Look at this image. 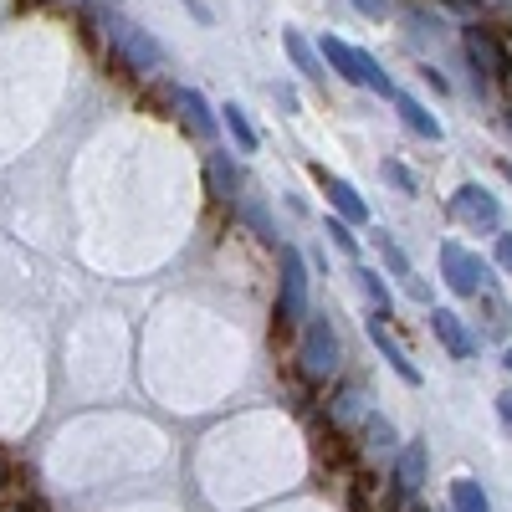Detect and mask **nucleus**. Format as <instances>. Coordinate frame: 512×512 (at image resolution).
Segmentation results:
<instances>
[{"label":"nucleus","instance_id":"obj_30","mask_svg":"<svg viewBox=\"0 0 512 512\" xmlns=\"http://www.w3.org/2000/svg\"><path fill=\"white\" fill-rule=\"evenodd\" d=\"M502 364H507V374H512V344H507V354H502Z\"/></svg>","mask_w":512,"mask_h":512},{"label":"nucleus","instance_id":"obj_23","mask_svg":"<svg viewBox=\"0 0 512 512\" xmlns=\"http://www.w3.org/2000/svg\"><path fill=\"white\" fill-rule=\"evenodd\" d=\"M359 410H364V395L354 390V384H344V390H338V405H333V415H338V420H354Z\"/></svg>","mask_w":512,"mask_h":512},{"label":"nucleus","instance_id":"obj_3","mask_svg":"<svg viewBox=\"0 0 512 512\" xmlns=\"http://www.w3.org/2000/svg\"><path fill=\"white\" fill-rule=\"evenodd\" d=\"M441 277H446V287H451L456 297H477V292H492V287H497L492 267L482 262V256H472L466 246H456V241L441 246Z\"/></svg>","mask_w":512,"mask_h":512},{"label":"nucleus","instance_id":"obj_31","mask_svg":"<svg viewBox=\"0 0 512 512\" xmlns=\"http://www.w3.org/2000/svg\"><path fill=\"white\" fill-rule=\"evenodd\" d=\"M502 175H507V180H512V164H502Z\"/></svg>","mask_w":512,"mask_h":512},{"label":"nucleus","instance_id":"obj_19","mask_svg":"<svg viewBox=\"0 0 512 512\" xmlns=\"http://www.w3.org/2000/svg\"><path fill=\"white\" fill-rule=\"evenodd\" d=\"M379 175H384V185H395L400 195H415V190H420V180H415V169H405L400 159H384V164H379Z\"/></svg>","mask_w":512,"mask_h":512},{"label":"nucleus","instance_id":"obj_16","mask_svg":"<svg viewBox=\"0 0 512 512\" xmlns=\"http://www.w3.org/2000/svg\"><path fill=\"white\" fill-rule=\"evenodd\" d=\"M282 47H287V57H292V67L297 72H303V77H323V62H318V52L308 47V41H303V31H282Z\"/></svg>","mask_w":512,"mask_h":512},{"label":"nucleus","instance_id":"obj_2","mask_svg":"<svg viewBox=\"0 0 512 512\" xmlns=\"http://www.w3.org/2000/svg\"><path fill=\"white\" fill-rule=\"evenodd\" d=\"M297 369L308 379H328L338 369V333L323 313H308L303 318V338H297Z\"/></svg>","mask_w":512,"mask_h":512},{"label":"nucleus","instance_id":"obj_9","mask_svg":"<svg viewBox=\"0 0 512 512\" xmlns=\"http://www.w3.org/2000/svg\"><path fill=\"white\" fill-rule=\"evenodd\" d=\"M318 185L328 190V200H333V210H338V221H344V226H369V205H364V195L349 180H333L328 169H318Z\"/></svg>","mask_w":512,"mask_h":512},{"label":"nucleus","instance_id":"obj_14","mask_svg":"<svg viewBox=\"0 0 512 512\" xmlns=\"http://www.w3.org/2000/svg\"><path fill=\"white\" fill-rule=\"evenodd\" d=\"M205 180H210V190H216L221 200H241V195H236V190H241V175H236L231 154H210V164H205Z\"/></svg>","mask_w":512,"mask_h":512},{"label":"nucleus","instance_id":"obj_13","mask_svg":"<svg viewBox=\"0 0 512 512\" xmlns=\"http://www.w3.org/2000/svg\"><path fill=\"white\" fill-rule=\"evenodd\" d=\"M395 113L405 118V128H410L415 139H441V123H436L431 113H425V103H420V98H410V93H395Z\"/></svg>","mask_w":512,"mask_h":512},{"label":"nucleus","instance_id":"obj_1","mask_svg":"<svg viewBox=\"0 0 512 512\" xmlns=\"http://www.w3.org/2000/svg\"><path fill=\"white\" fill-rule=\"evenodd\" d=\"M318 52H323V62H328L338 77L354 82V88H369V93H379V98H395V82H390V72H384L369 52L349 47V41H338V36H318Z\"/></svg>","mask_w":512,"mask_h":512},{"label":"nucleus","instance_id":"obj_26","mask_svg":"<svg viewBox=\"0 0 512 512\" xmlns=\"http://www.w3.org/2000/svg\"><path fill=\"white\" fill-rule=\"evenodd\" d=\"M497 415H502V425L512 431V390H502V395H497Z\"/></svg>","mask_w":512,"mask_h":512},{"label":"nucleus","instance_id":"obj_25","mask_svg":"<svg viewBox=\"0 0 512 512\" xmlns=\"http://www.w3.org/2000/svg\"><path fill=\"white\" fill-rule=\"evenodd\" d=\"M349 6H354L359 16H369V21H384V16H390V0H349Z\"/></svg>","mask_w":512,"mask_h":512},{"label":"nucleus","instance_id":"obj_29","mask_svg":"<svg viewBox=\"0 0 512 512\" xmlns=\"http://www.w3.org/2000/svg\"><path fill=\"white\" fill-rule=\"evenodd\" d=\"M405 287H410V297H420V303H425V297H431V287H425V282H420V277H410V282H405Z\"/></svg>","mask_w":512,"mask_h":512},{"label":"nucleus","instance_id":"obj_32","mask_svg":"<svg viewBox=\"0 0 512 512\" xmlns=\"http://www.w3.org/2000/svg\"><path fill=\"white\" fill-rule=\"evenodd\" d=\"M507 128H512V113H507Z\"/></svg>","mask_w":512,"mask_h":512},{"label":"nucleus","instance_id":"obj_11","mask_svg":"<svg viewBox=\"0 0 512 512\" xmlns=\"http://www.w3.org/2000/svg\"><path fill=\"white\" fill-rule=\"evenodd\" d=\"M369 344H374V349H379L384 359H390V369H395V374H400L405 384H420V369H415V364H410V354H405V349L395 344V333L384 328V318H369Z\"/></svg>","mask_w":512,"mask_h":512},{"label":"nucleus","instance_id":"obj_18","mask_svg":"<svg viewBox=\"0 0 512 512\" xmlns=\"http://www.w3.org/2000/svg\"><path fill=\"white\" fill-rule=\"evenodd\" d=\"M221 123L231 128V139H236L241 149H256V128H251V118H246V108H236V103H226V108H221Z\"/></svg>","mask_w":512,"mask_h":512},{"label":"nucleus","instance_id":"obj_21","mask_svg":"<svg viewBox=\"0 0 512 512\" xmlns=\"http://www.w3.org/2000/svg\"><path fill=\"white\" fill-rule=\"evenodd\" d=\"M364 436H369V451H395V446H400L395 431H390V420H379V415L364 420Z\"/></svg>","mask_w":512,"mask_h":512},{"label":"nucleus","instance_id":"obj_15","mask_svg":"<svg viewBox=\"0 0 512 512\" xmlns=\"http://www.w3.org/2000/svg\"><path fill=\"white\" fill-rule=\"evenodd\" d=\"M482 297V313H487V338H512V308L507 297L492 287V292H477Z\"/></svg>","mask_w":512,"mask_h":512},{"label":"nucleus","instance_id":"obj_5","mask_svg":"<svg viewBox=\"0 0 512 512\" xmlns=\"http://www.w3.org/2000/svg\"><path fill=\"white\" fill-rule=\"evenodd\" d=\"M103 31H108V41H113V52L134 67V72H154L159 62H164V52H159V41L149 36V31H139L134 21H123V16H103Z\"/></svg>","mask_w":512,"mask_h":512},{"label":"nucleus","instance_id":"obj_24","mask_svg":"<svg viewBox=\"0 0 512 512\" xmlns=\"http://www.w3.org/2000/svg\"><path fill=\"white\" fill-rule=\"evenodd\" d=\"M328 236H333L338 246H344V251H359V236H354V226H344V221H338V216L328 221Z\"/></svg>","mask_w":512,"mask_h":512},{"label":"nucleus","instance_id":"obj_6","mask_svg":"<svg viewBox=\"0 0 512 512\" xmlns=\"http://www.w3.org/2000/svg\"><path fill=\"white\" fill-rule=\"evenodd\" d=\"M466 57H472V67H477V88L487 93L497 77H507L512 72V62H507V52H502V41L487 31V26H466Z\"/></svg>","mask_w":512,"mask_h":512},{"label":"nucleus","instance_id":"obj_10","mask_svg":"<svg viewBox=\"0 0 512 512\" xmlns=\"http://www.w3.org/2000/svg\"><path fill=\"white\" fill-rule=\"evenodd\" d=\"M431 333L441 338V349H446L451 359H472V354H477V338L466 333L461 313H451V308H436V313H431Z\"/></svg>","mask_w":512,"mask_h":512},{"label":"nucleus","instance_id":"obj_28","mask_svg":"<svg viewBox=\"0 0 512 512\" xmlns=\"http://www.w3.org/2000/svg\"><path fill=\"white\" fill-rule=\"evenodd\" d=\"M420 72H425V82H431V88H436V93H446V88H451V82H446V77H441L436 67H420Z\"/></svg>","mask_w":512,"mask_h":512},{"label":"nucleus","instance_id":"obj_20","mask_svg":"<svg viewBox=\"0 0 512 512\" xmlns=\"http://www.w3.org/2000/svg\"><path fill=\"white\" fill-rule=\"evenodd\" d=\"M374 241H379V251H384V267H390V272H395L400 282H410V277H415V272H410V256H405V251H400V246H395L390 236H384V231H379Z\"/></svg>","mask_w":512,"mask_h":512},{"label":"nucleus","instance_id":"obj_27","mask_svg":"<svg viewBox=\"0 0 512 512\" xmlns=\"http://www.w3.org/2000/svg\"><path fill=\"white\" fill-rule=\"evenodd\" d=\"M497 262L512 272V236H497Z\"/></svg>","mask_w":512,"mask_h":512},{"label":"nucleus","instance_id":"obj_4","mask_svg":"<svg viewBox=\"0 0 512 512\" xmlns=\"http://www.w3.org/2000/svg\"><path fill=\"white\" fill-rule=\"evenodd\" d=\"M308 318V262L297 246H282V292H277V323L303 328Z\"/></svg>","mask_w":512,"mask_h":512},{"label":"nucleus","instance_id":"obj_8","mask_svg":"<svg viewBox=\"0 0 512 512\" xmlns=\"http://www.w3.org/2000/svg\"><path fill=\"white\" fill-rule=\"evenodd\" d=\"M425 472H431V456H425V441H405L395 456V492L410 502L425 487Z\"/></svg>","mask_w":512,"mask_h":512},{"label":"nucleus","instance_id":"obj_17","mask_svg":"<svg viewBox=\"0 0 512 512\" xmlns=\"http://www.w3.org/2000/svg\"><path fill=\"white\" fill-rule=\"evenodd\" d=\"M451 512H492V502H487V492L472 477H456L451 482Z\"/></svg>","mask_w":512,"mask_h":512},{"label":"nucleus","instance_id":"obj_12","mask_svg":"<svg viewBox=\"0 0 512 512\" xmlns=\"http://www.w3.org/2000/svg\"><path fill=\"white\" fill-rule=\"evenodd\" d=\"M169 98H175V108H180L185 128H195L200 139H210V134H216V118H210V103H205L200 93H190V88H175Z\"/></svg>","mask_w":512,"mask_h":512},{"label":"nucleus","instance_id":"obj_22","mask_svg":"<svg viewBox=\"0 0 512 512\" xmlns=\"http://www.w3.org/2000/svg\"><path fill=\"white\" fill-rule=\"evenodd\" d=\"M354 277H359V287H364V297H369V303H374L379 313H384V308H390V287H384V282H379V272H369V267H359Z\"/></svg>","mask_w":512,"mask_h":512},{"label":"nucleus","instance_id":"obj_7","mask_svg":"<svg viewBox=\"0 0 512 512\" xmlns=\"http://www.w3.org/2000/svg\"><path fill=\"white\" fill-rule=\"evenodd\" d=\"M451 210H456L461 221H472L477 231H497V226H502V205H497L482 185H461L456 200H451Z\"/></svg>","mask_w":512,"mask_h":512}]
</instances>
